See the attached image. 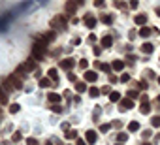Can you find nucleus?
I'll return each instance as SVG.
<instances>
[{
	"label": "nucleus",
	"mask_w": 160,
	"mask_h": 145,
	"mask_svg": "<svg viewBox=\"0 0 160 145\" xmlns=\"http://www.w3.org/2000/svg\"><path fill=\"white\" fill-rule=\"evenodd\" d=\"M47 75H49V79L55 83V85L58 83V72H57V68H51V70L47 72Z\"/></svg>",
	"instance_id": "10"
},
{
	"label": "nucleus",
	"mask_w": 160,
	"mask_h": 145,
	"mask_svg": "<svg viewBox=\"0 0 160 145\" xmlns=\"http://www.w3.org/2000/svg\"><path fill=\"white\" fill-rule=\"evenodd\" d=\"M68 79H70V81H72V83H77V77H75V75H74V74H68Z\"/></svg>",
	"instance_id": "39"
},
{
	"label": "nucleus",
	"mask_w": 160,
	"mask_h": 145,
	"mask_svg": "<svg viewBox=\"0 0 160 145\" xmlns=\"http://www.w3.org/2000/svg\"><path fill=\"white\" fill-rule=\"evenodd\" d=\"M26 145H40V143H38V139H36V138H29V139H26Z\"/></svg>",
	"instance_id": "34"
},
{
	"label": "nucleus",
	"mask_w": 160,
	"mask_h": 145,
	"mask_svg": "<svg viewBox=\"0 0 160 145\" xmlns=\"http://www.w3.org/2000/svg\"><path fill=\"white\" fill-rule=\"evenodd\" d=\"M2 85H4V91H6V92H11V91H15V89H13V85H11V83L8 81V79H4V81H2Z\"/></svg>",
	"instance_id": "20"
},
{
	"label": "nucleus",
	"mask_w": 160,
	"mask_h": 145,
	"mask_svg": "<svg viewBox=\"0 0 160 145\" xmlns=\"http://www.w3.org/2000/svg\"><path fill=\"white\" fill-rule=\"evenodd\" d=\"M151 124H153L154 128H160V115H154L153 119H151Z\"/></svg>",
	"instance_id": "26"
},
{
	"label": "nucleus",
	"mask_w": 160,
	"mask_h": 145,
	"mask_svg": "<svg viewBox=\"0 0 160 145\" xmlns=\"http://www.w3.org/2000/svg\"><path fill=\"white\" fill-rule=\"evenodd\" d=\"M151 136H153V134H151V130H145V132H143V138H151Z\"/></svg>",
	"instance_id": "45"
},
{
	"label": "nucleus",
	"mask_w": 160,
	"mask_h": 145,
	"mask_svg": "<svg viewBox=\"0 0 160 145\" xmlns=\"http://www.w3.org/2000/svg\"><path fill=\"white\" fill-rule=\"evenodd\" d=\"M145 74H147V77H154V74H153V70H147V72H145Z\"/></svg>",
	"instance_id": "47"
},
{
	"label": "nucleus",
	"mask_w": 160,
	"mask_h": 145,
	"mask_svg": "<svg viewBox=\"0 0 160 145\" xmlns=\"http://www.w3.org/2000/svg\"><path fill=\"white\" fill-rule=\"evenodd\" d=\"M111 68H113L115 72H121L122 68H125V62H122V60H113V64H111Z\"/></svg>",
	"instance_id": "16"
},
{
	"label": "nucleus",
	"mask_w": 160,
	"mask_h": 145,
	"mask_svg": "<svg viewBox=\"0 0 160 145\" xmlns=\"http://www.w3.org/2000/svg\"><path fill=\"white\" fill-rule=\"evenodd\" d=\"M139 111H141L143 115L151 113V104H149V100H147V96H141V106H139Z\"/></svg>",
	"instance_id": "4"
},
{
	"label": "nucleus",
	"mask_w": 160,
	"mask_h": 145,
	"mask_svg": "<svg viewBox=\"0 0 160 145\" xmlns=\"http://www.w3.org/2000/svg\"><path fill=\"white\" fill-rule=\"evenodd\" d=\"M141 51H143V53H145V55H151V53H153V51H154V45H153V43H151V42H145V43H143V45H141Z\"/></svg>",
	"instance_id": "11"
},
{
	"label": "nucleus",
	"mask_w": 160,
	"mask_h": 145,
	"mask_svg": "<svg viewBox=\"0 0 160 145\" xmlns=\"http://www.w3.org/2000/svg\"><path fill=\"white\" fill-rule=\"evenodd\" d=\"M75 8H77V4H74V2H66V11H68V13H74Z\"/></svg>",
	"instance_id": "23"
},
{
	"label": "nucleus",
	"mask_w": 160,
	"mask_h": 145,
	"mask_svg": "<svg viewBox=\"0 0 160 145\" xmlns=\"http://www.w3.org/2000/svg\"><path fill=\"white\" fill-rule=\"evenodd\" d=\"M68 25L66 21V15H55L53 19H51V26H53L55 30H64Z\"/></svg>",
	"instance_id": "2"
},
{
	"label": "nucleus",
	"mask_w": 160,
	"mask_h": 145,
	"mask_svg": "<svg viewBox=\"0 0 160 145\" xmlns=\"http://www.w3.org/2000/svg\"><path fill=\"white\" fill-rule=\"evenodd\" d=\"M143 145H149V143H143Z\"/></svg>",
	"instance_id": "54"
},
{
	"label": "nucleus",
	"mask_w": 160,
	"mask_h": 145,
	"mask_svg": "<svg viewBox=\"0 0 160 145\" xmlns=\"http://www.w3.org/2000/svg\"><path fill=\"white\" fill-rule=\"evenodd\" d=\"M83 77H85V83H94L96 79H98V74H96V72H93V70H87Z\"/></svg>",
	"instance_id": "8"
},
{
	"label": "nucleus",
	"mask_w": 160,
	"mask_h": 145,
	"mask_svg": "<svg viewBox=\"0 0 160 145\" xmlns=\"http://www.w3.org/2000/svg\"><path fill=\"white\" fill-rule=\"evenodd\" d=\"M158 104H160V96H158Z\"/></svg>",
	"instance_id": "53"
},
{
	"label": "nucleus",
	"mask_w": 160,
	"mask_h": 145,
	"mask_svg": "<svg viewBox=\"0 0 160 145\" xmlns=\"http://www.w3.org/2000/svg\"><path fill=\"white\" fill-rule=\"evenodd\" d=\"M158 85H160V77H158Z\"/></svg>",
	"instance_id": "52"
},
{
	"label": "nucleus",
	"mask_w": 160,
	"mask_h": 145,
	"mask_svg": "<svg viewBox=\"0 0 160 145\" xmlns=\"http://www.w3.org/2000/svg\"><path fill=\"white\" fill-rule=\"evenodd\" d=\"M45 145H53V143H51V142H47V143H45Z\"/></svg>",
	"instance_id": "50"
},
{
	"label": "nucleus",
	"mask_w": 160,
	"mask_h": 145,
	"mask_svg": "<svg viewBox=\"0 0 160 145\" xmlns=\"http://www.w3.org/2000/svg\"><path fill=\"white\" fill-rule=\"evenodd\" d=\"M115 6H117V8H121V10H126V8H130V6H126L125 2H115Z\"/></svg>",
	"instance_id": "38"
},
{
	"label": "nucleus",
	"mask_w": 160,
	"mask_h": 145,
	"mask_svg": "<svg viewBox=\"0 0 160 145\" xmlns=\"http://www.w3.org/2000/svg\"><path fill=\"white\" fill-rule=\"evenodd\" d=\"M85 26H89V29H94L96 26V17L94 15H87L85 17Z\"/></svg>",
	"instance_id": "12"
},
{
	"label": "nucleus",
	"mask_w": 160,
	"mask_h": 145,
	"mask_svg": "<svg viewBox=\"0 0 160 145\" xmlns=\"http://www.w3.org/2000/svg\"><path fill=\"white\" fill-rule=\"evenodd\" d=\"M51 109H53V111H57V113H61V111H62V107H61V106H51Z\"/></svg>",
	"instance_id": "41"
},
{
	"label": "nucleus",
	"mask_w": 160,
	"mask_h": 145,
	"mask_svg": "<svg viewBox=\"0 0 160 145\" xmlns=\"http://www.w3.org/2000/svg\"><path fill=\"white\" fill-rule=\"evenodd\" d=\"M94 6H96V8H102V6H104V2H102V0H96Z\"/></svg>",
	"instance_id": "44"
},
{
	"label": "nucleus",
	"mask_w": 160,
	"mask_h": 145,
	"mask_svg": "<svg viewBox=\"0 0 160 145\" xmlns=\"http://www.w3.org/2000/svg\"><path fill=\"white\" fill-rule=\"evenodd\" d=\"M109 100H111V102H121V94H119L117 91L111 92V94H109Z\"/></svg>",
	"instance_id": "25"
},
{
	"label": "nucleus",
	"mask_w": 160,
	"mask_h": 145,
	"mask_svg": "<svg viewBox=\"0 0 160 145\" xmlns=\"http://www.w3.org/2000/svg\"><path fill=\"white\" fill-rule=\"evenodd\" d=\"M113 126H115V128H117V130H121V126H122V123H121V121H115V123H113Z\"/></svg>",
	"instance_id": "40"
},
{
	"label": "nucleus",
	"mask_w": 160,
	"mask_h": 145,
	"mask_svg": "<svg viewBox=\"0 0 160 145\" xmlns=\"http://www.w3.org/2000/svg\"><path fill=\"white\" fill-rule=\"evenodd\" d=\"M87 66H89V60H87V59L79 60V68H83V70H87Z\"/></svg>",
	"instance_id": "33"
},
{
	"label": "nucleus",
	"mask_w": 160,
	"mask_h": 145,
	"mask_svg": "<svg viewBox=\"0 0 160 145\" xmlns=\"http://www.w3.org/2000/svg\"><path fill=\"white\" fill-rule=\"evenodd\" d=\"M128 79H130V75H128V74H125V75H122V77H121V81H122V83H126Z\"/></svg>",
	"instance_id": "43"
},
{
	"label": "nucleus",
	"mask_w": 160,
	"mask_h": 145,
	"mask_svg": "<svg viewBox=\"0 0 160 145\" xmlns=\"http://www.w3.org/2000/svg\"><path fill=\"white\" fill-rule=\"evenodd\" d=\"M100 94H111V87L109 85L102 87V89H100Z\"/></svg>",
	"instance_id": "31"
},
{
	"label": "nucleus",
	"mask_w": 160,
	"mask_h": 145,
	"mask_svg": "<svg viewBox=\"0 0 160 145\" xmlns=\"http://www.w3.org/2000/svg\"><path fill=\"white\" fill-rule=\"evenodd\" d=\"M96 139H98V134H96L94 130H87L85 132V142L87 143H96Z\"/></svg>",
	"instance_id": "9"
},
{
	"label": "nucleus",
	"mask_w": 160,
	"mask_h": 145,
	"mask_svg": "<svg viewBox=\"0 0 160 145\" xmlns=\"http://www.w3.org/2000/svg\"><path fill=\"white\" fill-rule=\"evenodd\" d=\"M138 130H139V123H136V121L128 123V132H138Z\"/></svg>",
	"instance_id": "18"
},
{
	"label": "nucleus",
	"mask_w": 160,
	"mask_h": 145,
	"mask_svg": "<svg viewBox=\"0 0 160 145\" xmlns=\"http://www.w3.org/2000/svg\"><path fill=\"white\" fill-rule=\"evenodd\" d=\"M109 83H117V77H115V75H109Z\"/></svg>",
	"instance_id": "48"
},
{
	"label": "nucleus",
	"mask_w": 160,
	"mask_h": 145,
	"mask_svg": "<svg viewBox=\"0 0 160 145\" xmlns=\"http://www.w3.org/2000/svg\"><path fill=\"white\" fill-rule=\"evenodd\" d=\"M75 145H89V143H87L85 139H77V143H75Z\"/></svg>",
	"instance_id": "46"
},
{
	"label": "nucleus",
	"mask_w": 160,
	"mask_h": 145,
	"mask_svg": "<svg viewBox=\"0 0 160 145\" xmlns=\"http://www.w3.org/2000/svg\"><path fill=\"white\" fill-rule=\"evenodd\" d=\"M89 94L93 96V98H96V96H100V89H96V87H93V89H89Z\"/></svg>",
	"instance_id": "29"
},
{
	"label": "nucleus",
	"mask_w": 160,
	"mask_h": 145,
	"mask_svg": "<svg viewBox=\"0 0 160 145\" xmlns=\"http://www.w3.org/2000/svg\"><path fill=\"white\" fill-rule=\"evenodd\" d=\"M109 128H111V124H102V126H100V132H104V134H106Z\"/></svg>",
	"instance_id": "37"
},
{
	"label": "nucleus",
	"mask_w": 160,
	"mask_h": 145,
	"mask_svg": "<svg viewBox=\"0 0 160 145\" xmlns=\"http://www.w3.org/2000/svg\"><path fill=\"white\" fill-rule=\"evenodd\" d=\"M51 83H53V81H51L49 77H42V79H40V87H49Z\"/></svg>",
	"instance_id": "28"
},
{
	"label": "nucleus",
	"mask_w": 160,
	"mask_h": 145,
	"mask_svg": "<svg viewBox=\"0 0 160 145\" xmlns=\"http://www.w3.org/2000/svg\"><path fill=\"white\" fill-rule=\"evenodd\" d=\"M19 109H21L19 104H11V106H10V113H19Z\"/></svg>",
	"instance_id": "30"
},
{
	"label": "nucleus",
	"mask_w": 160,
	"mask_h": 145,
	"mask_svg": "<svg viewBox=\"0 0 160 145\" xmlns=\"http://www.w3.org/2000/svg\"><path fill=\"white\" fill-rule=\"evenodd\" d=\"M64 138H66V139H74V138H77V132H75V130H68L66 134H64Z\"/></svg>",
	"instance_id": "27"
},
{
	"label": "nucleus",
	"mask_w": 160,
	"mask_h": 145,
	"mask_svg": "<svg viewBox=\"0 0 160 145\" xmlns=\"http://www.w3.org/2000/svg\"><path fill=\"white\" fill-rule=\"evenodd\" d=\"M45 49H47V43L43 42L42 38H38V42H36L34 47H32V59H34V60H43Z\"/></svg>",
	"instance_id": "1"
},
{
	"label": "nucleus",
	"mask_w": 160,
	"mask_h": 145,
	"mask_svg": "<svg viewBox=\"0 0 160 145\" xmlns=\"http://www.w3.org/2000/svg\"><path fill=\"white\" fill-rule=\"evenodd\" d=\"M11 139H13L15 143H17V142H21V132H15V134H13V138H11Z\"/></svg>",
	"instance_id": "35"
},
{
	"label": "nucleus",
	"mask_w": 160,
	"mask_h": 145,
	"mask_svg": "<svg viewBox=\"0 0 160 145\" xmlns=\"http://www.w3.org/2000/svg\"><path fill=\"white\" fill-rule=\"evenodd\" d=\"M147 23V15H136V25H145Z\"/></svg>",
	"instance_id": "21"
},
{
	"label": "nucleus",
	"mask_w": 160,
	"mask_h": 145,
	"mask_svg": "<svg viewBox=\"0 0 160 145\" xmlns=\"http://www.w3.org/2000/svg\"><path fill=\"white\" fill-rule=\"evenodd\" d=\"M115 145H125V143H115Z\"/></svg>",
	"instance_id": "51"
},
{
	"label": "nucleus",
	"mask_w": 160,
	"mask_h": 145,
	"mask_svg": "<svg viewBox=\"0 0 160 145\" xmlns=\"http://www.w3.org/2000/svg\"><path fill=\"white\" fill-rule=\"evenodd\" d=\"M126 139H128V136L125 134V132H119L117 134V143H125Z\"/></svg>",
	"instance_id": "24"
},
{
	"label": "nucleus",
	"mask_w": 160,
	"mask_h": 145,
	"mask_svg": "<svg viewBox=\"0 0 160 145\" xmlns=\"http://www.w3.org/2000/svg\"><path fill=\"white\" fill-rule=\"evenodd\" d=\"M0 104H8V92L4 91V87H0Z\"/></svg>",
	"instance_id": "19"
},
{
	"label": "nucleus",
	"mask_w": 160,
	"mask_h": 145,
	"mask_svg": "<svg viewBox=\"0 0 160 145\" xmlns=\"http://www.w3.org/2000/svg\"><path fill=\"white\" fill-rule=\"evenodd\" d=\"M32 70H36V60L34 59H30V60H26L25 64H21V66L17 68V74H23V72H32Z\"/></svg>",
	"instance_id": "3"
},
{
	"label": "nucleus",
	"mask_w": 160,
	"mask_h": 145,
	"mask_svg": "<svg viewBox=\"0 0 160 145\" xmlns=\"http://www.w3.org/2000/svg\"><path fill=\"white\" fill-rule=\"evenodd\" d=\"M75 66V60L74 59H64V60H61V68L62 70H68V74H70V70Z\"/></svg>",
	"instance_id": "5"
},
{
	"label": "nucleus",
	"mask_w": 160,
	"mask_h": 145,
	"mask_svg": "<svg viewBox=\"0 0 160 145\" xmlns=\"http://www.w3.org/2000/svg\"><path fill=\"white\" fill-rule=\"evenodd\" d=\"M8 81H10L11 85H13V89H17V91H19V89L23 87V83H21V79H19V75H17V74L10 75V77H8Z\"/></svg>",
	"instance_id": "7"
},
{
	"label": "nucleus",
	"mask_w": 160,
	"mask_h": 145,
	"mask_svg": "<svg viewBox=\"0 0 160 145\" xmlns=\"http://www.w3.org/2000/svg\"><path fill=\"white\" fill-rule=\"evenodd\" d=\"M100 21H102L104 25H111V23H113V17H111V15H102Z\"/></svg>",
	"instance_id": "22"
},
{
	"label": "nucleus",
	"mask_w": 160,
	"mask_h": 145,
	"mask_svg": "<svg viewBox=\"0 0 160 145\" xmlns=\"http://www.w3.org/2000/svg\"><path fill=\"white\" fill-rule=\"evenodd\" d=\"M119 107H121V111H126V109H132V107H134V102H132L130 98H122L121 102H119Z\"/></svg>",
	"instance_id": "6"
},
{
	"label": "nucleus",
	"mask_w": 160,
	"mask_h": 145,
	"mask_svg": "<svg viewBox=\"0 0 160 145\" xmlns=\"http://www.w3.org/2000/svg\"><path fill=\"white\" fill-rule=\"evenodd\" d=\"M47 100H49L51 104H58L61 102V94H57V92H49V94H47Z\"/></svg>",
	"instance_id": "13"
},
{
	"label": "nucleus",
	"mask_w": 160,
	"mask_h": 145,
	"mask_svg": "<svg viewBox=\"0 0 160 145\" xmlns=\"http://www.w3.org/2000/svg\"><path fill=\"white\" fill-rule=\"evenodd\" d=\"M100 43H102V47H111L113 45V38H111V36H104Z\"/></svg>",
	"instance_id": "15"
},
{
	"label": "nucleus",
	"mask_w": 160,
	"mask_h": 145,
	"mask_svg": "<svg viewBox=\"0 0 160 145\" xmlns=\"http://www.w3.org/2000/svg\"><path fill=\"white\" fill-rule=\"evenodd\" d=\"M151 32H153V29H149V26H141L138 34L141 36V38H149V36H151Z\"/></svg>",
	"instance_id": "14"
},
{
	"label": "nucleus",
	"mask_w": 160,
	"mask_h": 145,
	"mask_svg": "<svg viewBox=\"0 0 160 145\" xmlns=\"http://www.w3.org/2000/svg\"><path fill=\"white\" fill-rule=\"evenodd\" d=\"M138 96H139V91H128V98H130V100L138 98Z\"/></svg>",
	"instance_id": "32"
},
{
	"label": "nucleus",
	"mask_w": 160,
	"mask_h": 145,
	"mask_svg": "<svg viewBox=\"0 0 160 145\" xmlns=\"http://www.w3.org/2000/svg\"><path fill=\"white\" fill-rule=\"evenodd\" d=\"M75 91H77V92L89 91V89H87V83H85V81H77V83H75Z\"/></svg>",
	"instance_id": "17"
},
{
	"label": "nucleus",
	"mask_w": 160,
	"mask_h": 145,
	"mask_svg": "<svg viewBox=\"0 0 160 145\" xmlns=\"http://www.w3.org/2000/svg\"><path fill=\"white\" fill-rule=\"evenodd\" d=\"M157 15H158V17H160V8H157Z\"/></svg>",
	"instance_id": "49"
},
{
	"label": "nucleus",
	"mask_w": 160,
	"mask_h": 145,
	"mask_svg": "<svg viewBox=\"0 0 160 145\" xmlns=\"http://www.w3.org/2000/svg\"><path fill=\"white\" fill-rule=\"evenodd\" d=\"M100 70H104V72H109V70H111V66H109V64H104V62H102V64H100Z\"/></svg>",
	"instance_id": "36"
},
{
	"label": "nucleus",
	"mask_w": 160,
	"mask_h": 145,
	"mask_svg": "<svg viewBox=\"0 0 160 145\" xmlns=\"http://www.w3.org/2000/svg\"><path fill=\"white\" fill-rule=\"evenodd\" d=\"M98 115H100V107H96V109H94V121H96V123H98Z\"/></svg>",
	"instance_id": "42"
}]
</instances>
